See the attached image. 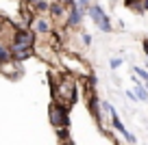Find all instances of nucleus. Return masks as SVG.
<instances>
[{
  "mask_svg": "<svg viewBox=\"0 0 148 145\" xmlns=\"http://www.w3.org/2000/svg\"><path fill=\"white\" fill-rule=\"evenodd\" d=\"M83 43L89 45V43H92V37H89V35H83Z\"/></svg>",
  "mask_w": 148,
  "mask_h": 145,
  "instance_id": "15",
  "label": "nucleus"
},
{
  "mask_svg": "<svg viewBox=\"0 0 148 145\" xmlns=\"http://www.w3.org/2000/svg\"><path fill=\"white\" fill-rule=\"evenodd\" d=\"M87 11H89L92 20L98 24V28H100L102 33H111V22H109V18L105 15V11H102L100 7H98V5H89Z\"/></svg>",
  "mask_w": 148,
  "mask_h": 145,
  "instance_id": "2",
  "label": "nucleus"
},
{
  "mask_svg": "<svg viewBox=\"0 0 148 145\" xmlns=\"http://www.w3.org/2000/svg\"><path fill=\"white\" fill-rule=\"evenodd\" d=\"M37 9H39V11H46L48 9V2H46V0H37Z\"/></svg>",
  "mask_w": 148,
  "mask_h": 145,
  "instance_id": "12",
  "label": "nucleus"
},
{
  "mask_svg": "<svg viewBox=\"0 0 148 145\" xmlns=\"http://www.w3.org/2000/svg\"><path fill=\"white\" fill-rule=\"evenodd\" d=\"M133 69H135V74H137L139 78H144V80H148V72H146V69H142V67H133Z\"/></svg>",
  "mask_w": 148,
  "mask_h": 145,
  "instance_id": "10",
  "label": "nucleus"
},
{
  "mask_svg": "<svg viewBox=\"0 0 148 145\" xmlns=\"http://www.w3.org/2000/svg\"><path fill=\"white\" fill-rule=\"evenodd\" d=\"M146 89H148V80H146Z\"/></svg>",
  "mask_w": 148,
  "mask_h": 145,
  "instance_id": "18",
  "label": "nucleus"
},
{
  "mask_svg": "<svg viewBox=\"0 0 148 145\" xmlns=\"http://www.w3.org/2000/svg\"><path fill=\"white\" fill-rule=\"evenodd\" d=\"M109 65H111L113 69H118V67L122 65V59H111V61H109Z\"/></svg>",
  "mask_w": 148,
  "mask_h": 145,
  "instance_id": "11",
  "label": "nucleus"
},
{
  "mask_svg": "<svg viewBox=\"0 0 148 145\" xmlns=\"http://www.w3.org/2000/svg\"><path fill=\"white\" fill-rule=\"evenodd\" d=\"M9 59H11V50H9V48H5V45L0 43V63H7Z\"/></svg>",
  "mask_w": 148,
  "mask_h": 145,
  "instance_id": "6",
  "label": "nucleus"
},
{
  "mask_svg": "<svg viewBox=\"0 0 148 145\" xmlns=\"http://www.w3.org/2000/svg\"><path fill=\"white\" fill-rule=\"evenodd\" d=\"M57 2H68V5H74V0H57Z\"/></svg>",
  "mask_w": 148,
  "mask_h": 145,
  "instance_id": "17",
  "label": "nucleus"
},
{
  "mask_svg": "<svg viewBox=\"0 0 148 145\" xmlns=\"http://www.w3.org/2000/svg\"><path fill=\"white\" fill-rule=\"evenodd\" d=\"M48 9L52 11V15H55V18H59V15H61V11H63V9H61V5H59V2H57V5H50Z\"/></svg>",
  "mask_w": 148,
  "mask_h": 145,
  "instance_id": "9",
  "label": "nucleus"
},
{
  "mask_svg": "<svg viewBox=\"0 0 148 145\" xmlns=\"http://www.w3.org/2000/svg\"><path fill=\"white\" fill-rule=\"evenodd\" d=\"M126 98H129V100H137V95H135V91H126Z\"/></svg>",
  "mask_w": 148,
  "mask_h": 145,
  "instance_id": "14",
  "label": "nucleus"
},
{
  "mask_svg": "<svg viewBox=\"0 0 148 145\" xmlns=\"http://www.w3.org/2000/svg\"><path fill=\"white\" fill-rule=\"evenodd\" d=\"M31 45H33V33L31 30H18L15 39H13V45H11V52L18 59H28L31 56Z\"/></svg>",
  "mask_w": 148,
  "mask_h": 145,
  "instance_id": "1",
  "label": "nucleus"
},
{
  "mask_svg": "<svg viewBox=\"0 0 148 145\" xmlns=\"http://www.w3.org/2000/svg\"><path fill=\"white\" fill-rule=\"evenodd\" d=\"M83 15H85V9L83 7H72V11H70V18H68V26H79L81 24V20H83Z\"/></svg>",
  "mask_w": 148,
  "mask_h": 145,
  "instance_id": "5",
  "label": "nucleus"
},
{
  "mask_svg": "<svg viewBox=\"0 0 148 145\" xmlns=\"http://www.w3.org/2000/svg\"><path fill=\"white\" fill-rule=\"evenodd\" d=\"M76 5L83 7V9H87V7H89V0H76Z\"/></svg>",
  "mask_w": 148,
  "mask_h": 145,
  "instance_id": "13",
  "label": "nucleus"
},
{
  "mask_svg": "<svg viewBox=\"0 0 148 145\" xmlns=\"http://www.w3.org/2000/svg\"><path fill=\"white\" fill-rule=\"evenodd\" d=\"M135 95H137V100H148V93H146V89H144L142 85H135Z\"/></svg>",
  "mask_w": 148,
  "mask_h": 145,
  "instance_id": "7",
  "label": "nucleus"
},
{
  "mask_svg": "<svg viewBox=\"0 0 148 145\" xmlns=\"http://www.w3.org/2000/svg\"><path fill=\"white\" fill-rule=\"evenodd\" d=\"M109 113H111V121H113V128H116V130L120 132V134H124V139L129 141V143H135L137 139H135L133 134H129V132L124 130V126H122V121H120V117H118V113H116V108H113V106H111V110H109Z\"/></svg>",
  "mask_w": 148,
  "mask_h": 145,
  "instance_id": "3",
  "label": "nucleus"
},
{
  "mask_svg": "<svg viewBox=\"0 0 148 145\" xmlns=\"http://www.w3.org/2000/svg\"><path fill=\"white\" fill-rule=\"evenodd\" d=\"M50 121L55 123V126H61V123H68V119H65V108L63 106H50Z\"/></svg>",
  "mask_w": 148,
  "mask_h": 145,
  "instance_id": "4",
  "label": "nucleus"
},
{
  "mask_svg": "<svg viewBox=\"0 0 148 145\" xmlns=\"http://www.w3.org/2000/svg\"><path fill=\"white\" fill-rule=\"evenodd\" d=\"M48 28H50V26H48L46 20H37V22H35V30L37 33H48Z\"/></svg>",
  "mask_w": 148,
  "mask_h": 145,
  "instance_id": "8",
  "label": "nucleus"
},
{
  "mask_svg": "<svg viewBox=\"0 0 148 145\" xmlns=\"http://www.w3.org/2000/svg\"><path fill=\"white\" fill-rule=\"evenodd\" d=\"M144 52H146V56H148V41H144Z\"/></svg>",
  "mask_w": 148,
  "mask_h": 145,
  "instance_id": "16",
  "label": "nucleus"
}]
</instances>
